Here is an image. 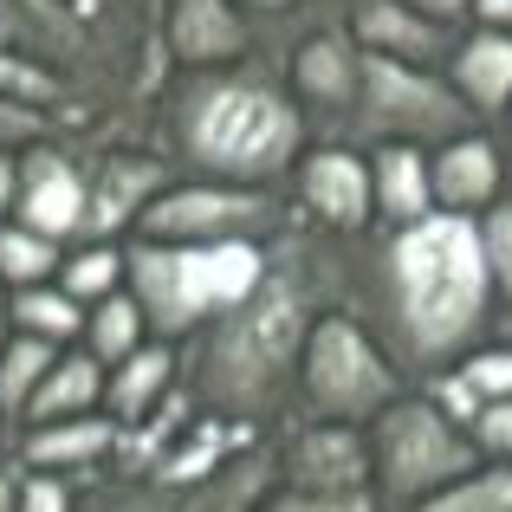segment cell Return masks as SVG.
I'll return each instance as SVG.
<instances>
[{
	"mask_svg": "<svg viewBox=\"0 0 512 512\" xmlns=\"http://www.w3.org/2000/svg\"><path fill=\"white\" fill-rule=\"evenodd\" d=\"M72 506H78V480L26 467V480H20V512H72Z\"/></svg>",
	"mask_w": 512,
	"mask_h": 512,
	"instance_id": "obj_32",
	"label": "cell"
},
{
	"mask_svg": "<svg viewBox=\"0 0 512 512\" xmlns=\"http://www.w3.org/2000/svg\"><path fill=\"white\" fill-rule=\"evenodd\" d=\"M124 260H130V292L143 299L150 312V331L169 344L195 338L208 318H221L240 292L260 279L266 247L253 240H221V247H175V240H124Z\"/></svg>",
	"mask_w": 512,
	"mask_h": 512,
	"instance_id": "obj_4",
	"label": "cell"
},
{
	"mask_svg": "<svg viewBox=\"0 0 512 512\" xmlns=\"http://www.w3.org/2000/svg\"><path fill=\"white\" fill-rule=\"evenodd\" d=\"M7 338H13V286L0 279V350H7Z\"/></svg>",
	"mask_w": 512,
	"mask_h": 512,
	"instance_id": "obj_37",
	"label": "cell"
},
{
	"mask_svg": "<svg viewBox=\"0 0 512 512\" xmlns=\"http://www.w3.org/2000/svg\"><path fill=\"white\" fill-rule=\"evenodd\" d=\"M91 214V175H85V143L78 137H39L20 150V208L13 221L52 234L59 247L85 240Z\"/></svg>",
	"mask_w": 512,
	"mask_h": 512,
	"instance_id": "obj_13",
	"label": "cell"
},
{
	"mask_svg": "<svg viewBox=\"0 0 512 512\" xmlns=\"http://www.w3.org/2000/svg\"><path fill=\"white\" fill-rule=\"evenodd\" d=\"M363 240V234H357ZM357 240L325 234L299 214L279 240H266V266L221 318L182 338V396L214 422L273 435L292 415L299 357L318 318L350 305Z\"/></svg>",
	"mask_w": 512,
	"mask_h": 512,
	"instance_id": "obj_1",
	"label": "cell"
},
{
	"mask_svg": "<svg viewBox=\"0 0 512 512\" xmlns=\"http://www.w3.org/2000/svg\"><path fill=\"white\" fill-rule=\"evenodd\" d=\"M467 428H474V448H480V461H512V396L487 402V409H480Z\"/></svg>",
	"mask_w": 512,
	"mask_h": 512,
	"instance_id": "obj_31",
	"label": "cell"
},
{
	"mask_svg": "<svg viewBox=\"0 0 512 512\" xmlns=\"http://www.w3.org/2000/svg\"><path fill=\"white\" fill-rule=\"evenodd\" d=\"M370 448H376V493H383L389 512H415L422 500H435L441 487H454L467 467H480L474 428L454 422L428 383H409L376 415Z\"/></svg>",
	"mask_w": 512,
	"mask_h": 512,
	"instance_id": "obj_5",
	"label": "cell"
},
{
	"mask_svg": "<svg viewBox=\"0 0 512 512\" xmlns=\"http://www.w3.org/2000/svg\"><path fill=\"white\" fill-rule=\"evenodd\" d=\"M454 370L467 376V389H474L480 402H500V396H512V344L506 338H487V344H474Z\"/></svg>",
	"mask_w": 512,
	"mask_h": 512,
	"instance_id": "obj_29",
	"label": "cell"
},
{
	"mask_svg": "<svg viewBox=\"0 0 512 512\" xmlns=\"http://www.w3.org/2000/svg\"><path fill=\"white\" fill-rule=\"evenodd\" d=\"M0 448H7V454H13V428H7V415H0Z\"/></svg>",
	"mask_w": 512,
	"mask_h": 512,
	"instance_id": "obj_40",
	"label": "cell"
},
{
	"mask_svg": "<svg viewBox=\"0 0 512 512\" xmlns=\"http://www.w3.org/2000/svg\"><path fill=\"white\" fill-rule=\"evenodd\" d=\"M85 318H91V305L72 299L59 279L13 292V331H33L46 344H85Z\"/></svg>",
	"mask_w": 512,
	"mask_h": 512,
	"instance_id": "obj_22",
	"label": "cell"
},
{
	"mask_svg": "<svg viewBox=\"0 0 512 512\" xmlns=\"http://www.w3.org/2000/svg\"><path fill=\"white\" fill-rule=\"evenodd\" d=\"M448 78H454V91L474 104L480 124H500V111L512 104V33H500V26H467V33L454 39Z\"/></svg>",
	"mask_w": 512,
	"mask_h": 512,
	"instance_id": "obj_19",
	"label": "cell"
},
{
	"mask_svg": "<svg viewBox=\"0 0 512 512\" xmlns=\"http://www.w3.org/2000/svg\"><path fill=\"white\" fill-rule=\"evenodd\" d=\"M409 7L435 13V20H448V26H467V20H474V0H409Z\"/></svg>",
	"mask_w": 512,
	"mask_h": 512,
	"instance_id": "obj_35",
	"label": "cell"
},
{
	"mask_svg": "<svg viewBox=\"0 0 512 512\" xmlns=\"http://www.w3.org/2000/svg\"><path fill=\"white\" fill-rule=\"evenodd\" d=\"M260 512H389L376 487H357V493H305V487H266Z\"/></svg>",
	"mask_w": 512,
	"mask_h": 512,
	"instance_id": "obj_28",
	"label": "cell"
},
{
	"mask_svg": "<svg viewBox=\"0 0 512 512\" xmlns=\"http://www.w3.org/2000/svg\"><path fill=\"white\" fill-rule=\"evenodd\" d=\"M59 286L72 292V299H85V305H98V299H111V292H124V286H130L124 240H78V247H65Z\"/></svg>",
	"mask_w": 512,
	"mask_h": 512,
	"instance_id": "obj_25",
	"label": "cell"
},
{
	"mask_svg": "<svg viewBox=\"0 0 512 512\" xmlns=\"http://www.w3.org/2000/svg\"><path fill=\"white\" fill-rule=\"evenodd\" d=\"M65 344H46V338H33V331H13L7 350H0V415H7V428L20 435V422H26V402H33V389L46 383V370H52V357H59Z\"/></svg>",
	"mask_w": 512,
	"mask_h": 512,
	"instance_id": "obj_24",
	"label": "cell"
},
{
	"mask_svg": "<svg viewBox=\"0 0 512 512\" xmlns=\"http://www.w3.org/2000/svg\"><path fill=\"white\" fill-rule=\"evenodd\" d=\"M273 487V435L234 448L208 474H156L137 461H111L98 474L78 480L72 512H260Z\"/></svg>",
	"mask_w": 512,
	"mask_h": 512,
	"instance_id": "obj_6",
	"label": "cell"
},
{
	"mask_svg": "<svg viewBox=\"0 0 512 512\" xmlns=\"http://www.w3.org/2000/svg\"><path fill=\"white\" fill-rule=\"evenodd\" d=\"M156 143L182 163V175L292 188V169L312 143V117L292 98L279 52H253L208 72H175V85L163 91Z\"/></svg>",
	"mask_w": 512,
	"mask_h": 512,
	"instance_id": "obj_3",
	"label": "cell"
},
{
	"mask_svg": "<svg viewBox=\"0 0 512 512\" xmlns=\"http://www.w3.org/2000/svg\"><path fill=\"white\" fill-rule=\"evenodd\" d=\"M493 338H506V344H512V299L500 305V318H493Z\"/></svg>",
	"mask_w": 512,
	"mask_h": 512,
	"instance_id": "obj_39",
	"label": "cell"
},
{
	"mask_svg": "<svg viewBox=\"0 0 512 512\" xmlns=\"http://www.w3.org/2000/svg\"><path fill=\"white\" fill-rule=\"evenodd\" d=\"M500 150H506V169H512V104L500 111Z\"/></svg>",
	"mask_w": 512,
	"mask_h": 512,
	"instance_id": "obj_38",
	"label": "cell"
},
{
	"mask_svg": "<svg viewBox=\"0 0 512 512\" xmlns=\"http://www.w3.org/2000/svg\"><path fill=\"white\" fill-rule=\"evenodd\" d=\"M428 175H435V208L441 214H487L512 188L506 150H500V137H487V124L435 143L428 150Z\"/></svg>",
	"mask_w": 512,
	"mask_h": 512,
	"instance_id": "obj_16",
	"label": "cell"
},
{
	"mask_svg": "<svg viewBox=\"0 0 512 512\" xmlns=\"http://www.w3.org/2000/svg\"><path fill=\"white\" fill-rule=\"evenodd\" d=\"M175 396H182V344H169V338H150L124 363H111V383H104V409L124 422V435L156 422Z\"/></svg>",
	"mask_w": 512,
	"mask_h": 512,
	"instance_id": "obj_18",
	"label": "cell"
},
{
	"mask_svg": "<svg viewBox=\"0 0 512 512\" xmlns=\"http://www.w3.org/2000/svg\"><path fill=\"white\" fill-rule=\"evenodd\" d=\"M344 26L357 33V46H363V52H383V59H409V65H441V72H448L454 39H461V26L435 20V13L409 7V0H357Z\"/></svg>",
	"mask_w": 512,
	"mask_h": 512,
	"instance_id": "obj_17",
	"label": "cell"
},
{
	"mask_svg": "<svg viewBox=\"0 0 512 512\" xmlns=\"http://www.w3.org/2000/svg\"><path fill=\"white\" fill-rule=\"evenodd\" d=\"M156 331H150V312H143V299L137 292H111V299H98L91 305V318H85V350L98 363H124L130 350H143Z\"/></svg>",
	"mask_w": 512,
	"mask_h": 512,
	"instance_id": "obj_23",
	"label": "cell"
},
{
	"mask_svg": "<svg viewBox=\"0 0 512 512\" xmlns=\"http://www.w3.org/2000/svg\"><path fill=\"white\" fill-rule=\"evenodd\" d=\"M500 286L480 253L474 214H428L409 227H370L357 240L350 312L389 344L409 383H435L441 370L493 338Z\"/></svg>",
	"mask_w": 512,
	"mask_h": 512,
	"instance_id": "obj_2",
	"label": "cell"
},
{
	"mask_svg": "<svg viewBox=\"0 0 512 512\" xmlns=\"http://www.w3.org/2000/svg\"><path fill=\"white\" fill-rule=\"evenodd\" d=\"M13 454L20 467H39V474H65V480H85L98 467H111L124 454V422L111 409H91V415H65V422H33L13 435Z\"/></svg>",
	"mask_w": 512,
	"mask_h": 512,
	"instance_id": "obj_15",
	"label": "cell"
},
{
	"mask_svg": "<svg viewBox=\"0 0 512 512\" xmlns=\"http://www.w3.org/2000/svg\"><path fill=\"white\" fill-rule=\"evenodd\" d=\"M266 52V33L247 0H163V59L169 72H208Z\"/></svg>",
	"mask_w": 512,
	"mask_h": 512,
	"instance_id": "obj_14",
	"label": "cell"
},
{
	"mask_svg": "<svg viewBox=\"0 0 512 512\" xmlns=\"http://www.w3.org/2000/svg\"><path fill=\"white\" fill-rule=\"evenodd\" d=\"M279 65H286L292 98L312 117V137H350V117H357V98H363L357 33L350 26H312L279 52Z\"/></svg>",
	"mask_w": 512,
	"mask_h": 512,
	"instance_id": "obj_11",
	"label": "cell"
},
{
	"mask_svg": "<svg viewBox=\"0 0 512 512\" xmlns=\"http://www.w3.org/2000/svg\"><path fill=\"white\" fill-rule=\"evenodd\" d=\"M409 389L402 363L389 344L363 325L350 305L318 318L312 344L299 357V389H292V415H325V422H363L370 428L389 402Z\"/></svg>",
	"mask_w": 512,
	"mask_h": 512,
	"instance_id": "obj_7",
	"label": "cell"
},
{
	"mask_svg": "<svg viewBox=\"0 0 512 512\" xmlns=\"http://www.w3.org/2000/svg\"><path fill=\"white\" fill-rule=\"evenodd\" d=\"M20 480H26L20 454H7V448H0V512H20Z\"/></svg>",
	"mask_w": 512,
	"mask_h": 512,
	"instance_id": "obj_34",
	"label": "cell"
},
{
	"mask_svg": "<svg viewBox=\"0 0 512 512\" xmlns=\"http://www.w3.org/2000/svg\"><path fill=\"white\" fill-rule=\"evenodd\" d=\"M370 188H376V227H409L435 214V175L422 143H370Z\"/></svg>",
	"mask_w": 512,
	"mask_h": 512,
	"instance_id": "obj_20",
	"label": "cell"
},
{
	"mask_svg": "<svg viewBox=\"0 0 512 512\" xmlns=\"http://www.w3.org/2000/svg\"><path fill=\"white\" fill-rule=\"evenodd\" d=\"M59 266H65V247L52 234H39V227H26V221H0V279H7L13 292L59 279Z\"/></svg>",
	"mask_w": 512,
	"mask_h": 512,
	"instance_id": "obj_26",
	"label": "cell"
},
{
	"mask_svg": "<svg viewBox=\"0 0 512 512\" xmlns=\"http://www.w3.org/2000/svg\"><path fill=\"white\" fill-rule=\"evenodd\" d=\"M273 480L305 493H357L376 487V448L363 422H325V415H286L273 428Z\"/></svg>",
	"mask_w": 512,
	"mask_h": 512,
	"instance_id": "obj_10",
	"label": "cell"
},
{
	"mask_svg": "<svg viewBox=\"0 0 512 512\" xmlns=\"http://www.w3.org/2000/svg\"><path fill=\"white\" fill-rule=\"evenodd\" d=\"M292 201L325 234H370L376 227V188H370V150L350 137H312L292 169Z\"/></svg>",
	"mask_w": 512,
	"mask_h": 512,
	"instance_id": "obj_12",
	"label": "cell"
},
{
	"mask_svg": "<svg viewBox=\"0 0 512 512\" xmlns=\"http://www.w3.org/2000/svg\"><path fill=\"white\" fill-rule=\"evenodd\" d=\"M299 221L292 188H247V182H214V175H175L163 195L137 214L130 234L175 240V247H221V240H279Z\"/></svg>",
	"mask_w": 512,
	"mask_h": 512,
	"instance_id": "obj_8",
	"label": "cell"
},
{
	"mask_svg": "<svg viewBox=\"0 0 512 512\" xmlns=\"http://www.w3.org/2000/svg\"><path fill=\"white\" fill-rule=\"evenodd\" d=\"M20 208V150H0V221H13Z\"/></svg>",
	"mask_w": 512,
	"mask_h": 512,
	"instance_id": "obj_33",
	"label": "cell"
},
{
	"mask_svg": "<svg viewBox=\"0 0 512 512\" xmlns=\"http://www.w3.org/2000/svg\"><path fill=\"white\" fill-rule=\"evenodd\" d=\"M467 26H500V33H512V0H474V20Z\"/></svg>",
	"mask_w": 512,
	"mask_h": 512,
	"instance_id": "obj_36",
	"label": "cell"
},
{
	"mask_svg": "<svg viewBox=\"0 0 512 512\" xmlns=\"http://www.w3.org/2000/svg\"><path fill=\"white\" fill-rule=\"evenodd\" d=\"M480 130L474 104L454 91V78L441 65H409V59H383V52H363V98L350 117V143H435Z\"/></svg>",
	"mask_w": 512,
	"mask_h": 512,
	"instance_id": "obj_9",
	"label": "cell"
},
{
	"mask_svg": "<svg viewBox=\"0 0 512 512\" xmlns=\"http://www.w3.org/2000/svg\"><path fill=\"white\" fill-rule=\"evenodd\" d=\"M104 383H111V363H98L85 344H65L59 357H52L46 383H39L33 402H26V422H20V428H33V422H65V415L104 409Z\"/></svg>",
	"mask_w": 512,
	"mask_h": 512,
	"instance_id": "obj_21",
	"label": "cell"
},
{
	"mask_svg": "<svg viewBox=\"0 0 512 512\" xmlns=\"http://www.w3.org/2000/svg\"><path fill=\"white\" fill-rule=\"evenodd\" d=\"M474 227H480V253L493 266V286H500V299H512V188L487 214H474Z\"/></svg>",
	"mask_w": 512,
	"mask_h": 512,
	"instance_id": "obj_30",
	"label": "cell"
},
{
	"mask_svg": "<svg viewBox=\"0 0 512 512\" xmlns=\"http://www.w3.org/2000/svg\"><path fill=\"white\" fill-rule=\"evenodd\" d=\"M415 512H512V461H480Z\"/></svg>",
	"mask_w": 512,
	"mask_h": 512,
	"instance_id": "obj_27",
	"label": "cell"
}]
</instances>
